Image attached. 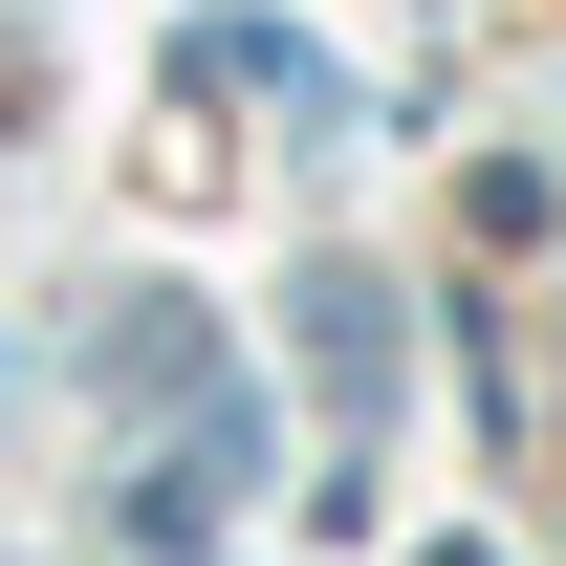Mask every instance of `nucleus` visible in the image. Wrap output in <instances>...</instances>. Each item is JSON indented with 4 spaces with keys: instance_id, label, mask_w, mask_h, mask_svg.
I'll return each instance as SVG.
<instances>
[{
    "instance_id": "f03ea898",
    "label": "nucleus",
    "mask_w": 566,
    "mask_h": 566,
    "mask_svg": "<svg viewBox=\"0 0 566 566\" xmlns=\"http://www.w3.org/2000/svg\"><path fill=\"white\" fill-rule=\"evenodd\" d=\"M436 566H501V545H436Z\"/></svg>"
},
{
    "instance_id": "f257e3e1",
    "label": "nucleus",
    "mask_w": 566,
    "mask_h": 566,
    "mask_svg": "<svg viewBox=\"0 0 566 566\" xmlns=\"http://www.w3.org/2000/svg\"><path fill=\"white\" fill-rule=\"evenodd\" d=\"M305 370H327V415H392V283H305Z\"/></svg>"
}]
</instances>
